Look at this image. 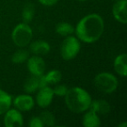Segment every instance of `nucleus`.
<instances>
[{"label":"nucleus","mask_w":127,"mask_h":127,"mask_svg":"<svg viewBox=\"0 0 127 127\" xmlns=\"http://www.w3.org/2000/svg\"><path fill=\"white\" fill-rule=\"evenodd\" d=\"M64 101L67 108L74 113H82L90 108L92 99L87 91L81 87H71L68 89Z\"/></svg>","instance_id":"2"},{"label":"nucleus","mask_w":127,"mask_h":127,"mask_svg":"<svg viewBox=\"0 0 127 127\" xmlns=\"http://www.w3.org/2000/svg\"><path fill=\"white\" fill-rule=\"evenodd\" d=\"M58 1V0H38V2L44 6H52L57 4Z\"/></svg>","instance_id":"24"},{"label":"nucleus","mask_w":127,"mask_h":127,"mask_svg":"<svg viewBox=\"0 0 127 127\" xmlns=\"http://www.w3.org/2000/svg\"><path fill=\"white\" fill-rule=\"evenodd\" d=\"M68 91V88L65 85H58L53 88L54 95L58 97H64Z\"/></svg>","instance_id":"22"},{"label":"nucleus","mask_w":127,"mask_h":127,"mask_svg":"<svg viewBox=\"0 0 127 127\" xmlns=\"http://www.w3.org/2000/svg\"><path fill=\"white\" fill-rule=\"evenodd\" d=\"M39 118H40L44 126L52 127V126H55V125H56V118H55V116L52 114V112H51V111H43V112H41Z\"/></svg>","instance_id":"21"},{"label":"nucleus","mask_w":127,"mask_h":127,"mask_svg":"<svg viewBox=\"0 0 127 127\" xmlns=\"http://www.w3.org/2000/svg\"><path fill=\"white\" fill-rule=\"evenodd\" d=\"M4 117V123L6 127H20L24 125V118L21 111L10 108Z\"/></svg>","instance_id":"8"},{"label":"nucleus","mask_w":127,"mask_h":127,"mask_svg":"<svg viewBox=\"0 0 127 127\" xmlns=\"http://www.w3.org/2000/svg\"><path fill=\"white\" fill-rule=\"evenodd\" d=\"M126 0H117L112 6V15L114 18L119 23L125 25L127 23Z\"/></svg>","instance_id":"10"},{"label":"nucleus","mask_w":127,"mask_h":127,"mask_svg":"<svg viewBox=\"0 0 127 127\" xmlns=\"http://www.w3.org/2000/svg\"><path fill=\"white\" fill-rule=\"evenodd\" d=\"M93 83L97 90L104 94H111L114 92L118 85L117 78L109 72H100L96 75Z\"/></svg>","instance_id":"3"},{"label":"nucleus","mask_w":127,"mask_h":127,"mask_svg":"<svg viewBox=\"0 0 127 127\" xmlns=\"http://www.w3.org/2000/svg\"><path fill=\"white\" fill-rule=\"evenodd\" d=\"M89 109L95 111L97 115H106L111 111V105L104 99H96L92 101Z\"/></svg>","instance_id":"14"},{"label":"nucleus","mask_w":127,"mask_h":127,"mask_svg":"<svg viewBox=\"0 0 127 127\" xmlns=\"http://www.w3.org/2000/svg\"><path fill=\"white\" fill-rule=\"evenodd\" d=\"M80 48H81V44L78 37H73L71 35L65 37L60 47V54L62 58L67 61L73 59L79 53Z\"/></svg>","instance_id":"5"},{"label":"nucleus","mask_w":127,"mask_h":127,"mask_svg":"<svg viewBox=\"0 0 127 127\" xmlns=\"http://www.w3.org/2000/svg\"><path fill=\"white\" fill-rule=\"evenodd\" d=\"M38 92L36 96V103L40 108L45 109L49 107L52 103L53 97H54V92L53 89L51 88L49 85H46L42 88L38 89Z\"/></svg>","instance_id":"6"},{"label":"nucleus","mask_w":127,"mask_h":127,"mask_svg":"<svg viewBox=\"0 0 127 127\" xmlns=\"http://www.w3.org/2000/svg\"><path fill=\"white\" fill-rule=\"evenodd\" d=\"M104 22L97 13H91L79 20L75 27L78 39L86 44H92L98 40L104 33Z\"/></svg>","instance_id":"1"},{"label":"nucleus","mask_w":127,"mask_h":127,"mask_svg":"<svg viewBox=\"0 0 127 127\" xmlns=\"http://www.w3.org/2000/svg\"><path fill=\"white\" fill-rule=\"evenodd\" d=\"M34 15H35V6L32 3L25 4L22 11V20L24 23H31L33 19Z\"/></svg>","instance_id":"18"},{"label":"nucleus","mask_w":127,"mask_h":127,"mask_svg":"<svg viewBox=\"0 0 127 127\" xmlns=\"http://www.w3.org/2000/svg\"><path fill=\"white\" fill-rule=\"evenodd\" d=\"M40 88V83H39V76H34L32 75L29 77L24 85V90L27 94L34 93Z\"/></svg>","instance_id":"16"},{"label":"nucleus","mask_w":127,"mask_h":127,"mask_svg":"<svg viewBox=\"0 0 127 127\" xmlns=\"http://www.w3.org/2000/svg\"><path fill=\"white\" fill-rule=\"evenodd\" d=\"M115 1H117V0H115Z\"/></svg>","instance_id":"27"},{"label":"nucleus","mask_w":127,"mask_h":127,"mask_svg":"<svg viewBox=\"0 0 127 127\" xmlns=\"http://www.w3.org/2000/svg\"><path fill=\"white\" fill-rule=\"evenodd\" d=\"M114 70L120 77L125 78L127 75V55L125 53L119 54L115 58L113 63Z\"/></svg>","instance_id":"11"},{"label":"nucleus","mask_w":127,"mask_h":127,"mask_svg":"<svg viewBox=\"0 0 127 127\" xmlns=\"http://www.w3.org/2000/svg\"><path fill=\"white\" fill-rule=\"evenodd\" d=\"M78 1H81V2H84V1H86V0H78Z\"/></svg>","instance_id":"26"},{"label":"nucleus","mask_w":127,"mask_h":127,"mask_svg":"<svg viewBox=\"0 0 127 127\" xmlns=\"http://www.w3.org/2000/svg\"><path fill=\"white\" fill-rule=\"evenodd\" d=\"M12 104V97L5 91L0 89V115H4Z\"/></svg>","instance_id":"15"},{"label":"nucleus","mask_w":127,"mask_h":127,"mask_svg":"<svg viewBox=\"0 0 127 127\" xmlns=\"http://www.w3.org/2000/svg\"><path fill=\"white\" fill-rule=\"evenodd\" d=\"M44 78L47 85H57L62 78V74L58 70H51L46 74H44Z\"/></svg>","instance_id":"19"},{"label":"nucleus","mask_w":127,"mask_h":127,"mask_svg":"<svg viewBox=\"0 0 127 127\" xmlns=\"http://www.w3.org/2000/svg\"><path fill=\"white\" fill-rule=\"evenodd\" d=\"M118 126H119V127H126L127 126V123H126V122H124V123H122V124H119V125H118Z\"/></svg>","instance_id":"25"},{"label":"nucleus","mask_w":127,"mask_h":127,"mask_svg":"<svg viewBox=\"0 0 127 127\" xmlns=\"http://www.w3.org/2000/svg\"><path fill=\"white\" fill-rule=\"evenodd\" d=\"M88 111L84 114L82 118V125L85 127H97L101 125L100 118L95 111L88 109Z\"/></svg>","instance_id":"13"},{"label":"nucleus","mask_w":127,"mask_h":127,"mask_svg":"<svg viewBox=\"0 0 127 127\" xmlns=\"http://www.w3.org/2000/svg\"><path fill=\"white\" fill-rule=\"evenodd\" d=\"M27 61V69L29 72L34 76H41L45 71V62L40 56L34 55L28 58Z\"/></svg>","instance_id":"7"},{"label":"nucleus","mask_w":127,"mask_h":127,"mask_svg":"<svg viewBox=\"0 0 127 127\" xmlns=\"http://www.w3.org/2000/svg\"><path fill=\"white\" fill-rule=\"evenodd\" d=\"M12 104L15 109L20 111H29L33 109L35 105V100L29 94H22L18 95L12 99Z\"/></svg>","instance_id":"9"},{"label":"nucleus","mask_w":127,"mask_h":127,"mask_svg":"<svg viewBox=\"0 0 127 127\" xmlns=\"http://www.w3.org/2000/svg\"><path fill=\"white\" fill-rule=\"evenodd\" d=\"M33 37V32L31 26L26 23L18 24L13 29L11 33V38L16 46L19 48H25L29 45Z\"/></svg>","instance_id":"4"},{"label":"nucleus","mask_w":127,"mask_h":127,"mask_svg":"<svg viewBox=\"0 0 127 127\" xmlns=\"http://www.w3.org/2000/svg\"><path fill=\"white\" fill-rule=\"evenodd\" d=\"M55 32L62 37H68L74 33L75 28L67 22H59L55 27Z\"/></svg>","instance_id":"17"},{"label":"nucleus","mask_w":127,"mask_h":127,"mask_svg":"<svg viewBox=\"0 0 127 127\" xmlns=\"http://www.w3.org/2000/svg\"><path fill=\"white\" fill-rule=\"evenodd\" d=\"M28 125L30 127H43L44 125H43L42 121H41L40 118L38 117H33L30 119L29 121Z\"/></svg>","instance_id":"23"},{"label":"nucleus","mask_w":127,"mask_h":127,"mask_svg":"<svg viewBox=\"0 0 127 127\" xmlns=\"http://www.w3.org/2000/svg\"><path fill=\"white\" fill-rule=\"evenodd\" d=\"M30 51L33 53L34 55H37V56H43V55H46L49 53L50 50H51V46H50L49 43L44 40H37L34 41V42H31L30 44Z\"/></svg>","instance_id":"12"},{"label":"nucleus","mask_w":127,"mask_h":127,"mask_svg":"<svg viewBox=\"0 0 127 127\" xmlns=\"http://www.w3.org/2000/svg\"><path fill=\"white\" fill-rule=\"evenodd\" d=\"M29 58V51L24 48H20L16 51L11 56V62L13 64H22L25 62Z\"/></svg>","instance_id":"20"}]
</instances>
